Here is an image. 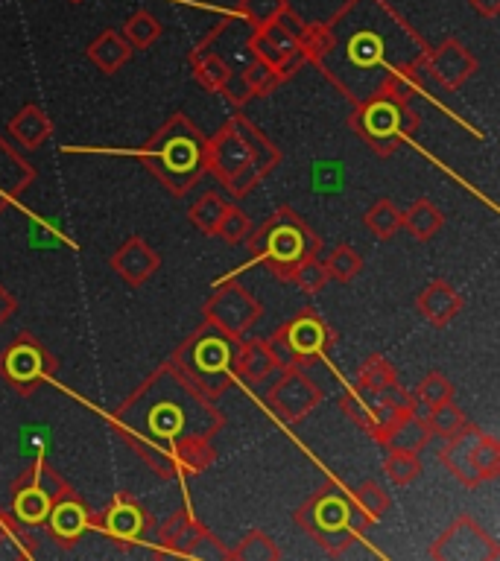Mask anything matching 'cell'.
Listing matches in <instances>:
<instances>
[{"label":"cell","mask_w":500,"mask_h":561,"mask_svg":"<svg viewBox=\"0 0 500 561\" xmlns=\"http://www.w3.org/2000/svg\"><path fill=\"white\" fill-rule=\"evenodd\" d=\"M223 412L173 360L150 374L115 412V433L155 477L173 480V453L193 436H217Z\"/></svg>","instance_id":"obj_1"},{"label":"cell","mask_w":500,"mask_h":561,"mask_svg":"<svg viewBox=\"0 0 500 561\" xmlns=\"http://www.w3.org/2000/svg\"><path fill=\"white\" fill-rule=\"evenodd\" d=\"M281 164V150L249 120L231 117L205 141V170L231 196H249Z\"/></svg>","instance_id":"obj_2"},{"label":"cell","mask_w":500,"mask_h":561,"mask_svg":"<svg viewBox=\"0 0 500 561\" xmlns=\"http://www.w3.org/2000/svg\"><path fill=\"white\" fill-rule=\"evenodd\" d=\"M205 141L188 114L173 112L147 138L138 158L173 196H185L205 176Z\"/></svg>","instance_id":"obj_3"},{"label":"cell","mask_w":500,"mask_h":561,"mask_svg":"<svg viewBox=\"0 0 500 561\" xmlns=\"http://www.w3.org/2000/svg\"><path fill=\"white\" fill-rule=\"evenodd\" d=\"M240 342L223 337L217 328H211L208 322L193 331L191 337L179 345V351L170 357L182 372L188 374L193 386H199L208 398H220L234 380V369H231V360H234V351H237Z\"/></svg>","instance_id":"obj_4"},{"label":"cell","mask_w":500,"mask_h":561,"mask_svg":"<svg viewBox=\"0 0 500 561\" xmlns=\"http://www.w3.org/2000/svg\"><path fill=\"white\" fill-rule=\"evenodd\" d=\"M252 258L267 263L275 275L299 261L302 255L319 252V237L293 208H278L246 237Z\"/></svg>","instance_id":"obj_5"},{"label":"cell","mask_w":500,"mask_h":561,"mask_svg":"<svg viewBox=\"0 0 500 561\" xmlns=\"http://www.w3.org/2000/svg\"><path fill=\"white\" fill-rule=\"evenodd\" d=\"M351 129L378 155H389L398 150L401 138H413L419 132V114L410 109V103L372 94L354 106Z\"/></svg>","instance_id":"obj_6"},{"label":"cell","mask_w":500,"mask_h":561,"mask_svg":"<svg viewBox=\"0 0 500 561\" xmlns=\"http://www.w3.org/2000/svg\"><path fill=\"white\" fill-rule=\"evenodd\" d=\"M439 459L462 486L477 488L500 474V442L468 424L460 436L445 439V445L439 448Z\"/></svg>","instance_id":"obj_7"},{"label":"cell","mask_w":500,"mask_h":561,"mask_svg":"<svg viewBox=\"0 0 500 561\" xmlns=\"http://www.w3.org/2000/svg\"><path fill=\"white\" fill-rule=\"evenodd\" d=\"M74 488L68 486V480L62 474H56L41 456H36L12 483V515L27 526H39L47 521L50 509L71 497Z\"/></svg>","instance_id":"obj_8"},{"label":"cell","mask_w":500,"mask_h":561,"mask_svg":"<svg viewBox=\"0 0 500 561\" xmlns=\"http://www.w3.org/2000/svg\"><path fill=\"white\" fill-rule=\"evenodd\" d=\"M59 369L56 357L33 334L15 337L0 351V377L21 395H33Z\"/></svg>","instance_id":"obj_9"},{"label":"cell","mask_w":500,"mask_h":561,"mask_svg":"<svg viewBox=\"0 0 500 561\" xmlns=\"http://www.w3.org/2000/svg\"><path fill=\"white\" fill-rule=\"evenodd\" d=\"M205 322L217 328L223 337L243 342V334L252 331V325L261 319V304L258 299L243 290L240 284H223L217 293L205 301Z\"/></svg>","instance_id":"obj_10"},{"label":"cell","mask_w":500,"mask_h":561,"mask_svg":"<svg viewBox=\"0 0 500 561\" xmlns=\"http://www.w3.org/2000/svg\"><path fill=\"white\" fill-rule=\"evenodd\" d=\"M430 559L436 561H498V541L477 524L471 515H460L448 526L436 544L430 547Z\"/></svg>","instance_id":"obj_11"},{"label":"cell","mask_w":500,"mask_h":561,"mask_svg":"<svg viewBox=\"0 0 500 561\" xmlns=\"http://www.w3.org/2000/svg\"><path fill=\"white\" fill-rule=\"evenodd\" d=\"M267 404L281 421L296 424L322 404V389L313 377H308V369H287L278 372V380L267 392Z\"/></svg>","instance_id":"obj_12"},{"label":"cell","mask_w":500,"mask_h":561,"mask_svg":"<svg viewBox=\"0 0 500 561\" xmlns=\"http://www.w3.org/2000/svg\"><path fill=\"white\" fill-rule=\"evenodd\" d=\"M424 65L427 76L436 79L445 91H457L477 74V59L460 38H445L442 44L424 50Z\"/></svg>","instance_id":"obj_13"},{"label":"cell","mask_w":500,"mask_h":561,"mask_svg":"<svg viewBox=\"0 0 500 561\" xmlns=\"http://www.w3.org/2000/svg\"><path fill=\"white\" fill-rule=\"evenodd\" d=\"M293 521H296V526H302L308 535H313L316 541H322L325 535H331L343 526H351L348 524V497H343L331 486L322 488L296 509Z\"/></svg>","instance_id":"obj_14"},{"label":"cell","mask_w":500,"mask_h":561,"mask_svg":"<svg viewBox=\"0 0 500 561\" xmlns=\"http://www.w3.org/2000/svg\"><path fill=\"white\" fill-rule=\"evenodd\" d=\"M284 331H287V339H290V345H293V351L299 354V363H302V369H308L313 366L334 342V331L313 313V310H305V313H299L293 322H287L284 325Z\"/></svg>","instance_id":"obj_15"},{"label":"cell","mask_w":500,"mask_h":561,"mask_svg":"<svg viewBox=\"0 0 500 561\" xmlns=\"http://www.w3.org/2000/svg\"><path fill=\"white\" fill-rule=\"evenodd\" d=\"M161 266V255L144 237H129L115 255H112V269L129 284V287H141L153 278Z\"/></svg>","instance_id":"obj_16"},{"label":"cell","mask_w":500,"mask_h":561,"mask_svg":"<svg viewBox=\"0 0 500 561\" xmlns=\"http://www.w3.org/2000/svg\"><path fill=\"white\" fill-rule=\"evenodd\" d=\"M103 529L117 541H135L147 529V512H144V506L135 497L120 491V494H115V500L109 503L106 515H103Z\"/></svg>","instance_id":"obj_17"},{"label":"cell","mask_w":500,"mask_h":561,"mask_svg":"<svg viewBox=\"0 0 500 561\" xmlns=\"http://www.w3.org/2000/svg\"><path fill=\"white\" fill-rule=\"evenodd\" d=\"M430 439H433V433L427 427L424 412H410V415L392 418L378 436V442L386 450H410V453H422L430 445Z\"/></svg>","instance_id":"obj_18"},{"label":"cell","mask_w":500,"mask_h":561,"mask_svg":"<svg viewBox=\"0 0 500 561\" xmlns=\"http://www.w3.org/2000/svg\"><path fill=\"white\" fill-rule=\"evenodd\" d=\"M36 182V170L30 167V161H24L18 152L12 150L3 138H0V214L27 193V187Z\"/></svg>","instance_id":"obj_19"},{"label":"cell","mask_w":500,"mask_h":561,"mask_svg":"<svg viewBox=\"0 0 500 561\" xmlns=\"http://www.w3.org/2000/svg\"><path fill=\"white\" fill-rule=\"evenodd\" d=\"M416 307H419L422 319H427L430 325L445 328L462 313V296L454 290V284H448V281H430L419 293Z\"/></svg>","instance_id":"obj_20"},{"label":"cell","mask_w":500,"mask_h":561,"mask_svg":"<svg viewBox=\"0 0 500 561\" xmlns=\"http://www.w3.org/2000/svg\"><path fill=\"white\" fill-rule=\"evenodd\" d=\"M44 524L50 526V532H53L56 541L74 544V541H79V535L88 529V524H91V515H88V509L82 506V500H79L77 494H71V497L59 500L50 509V515H47Z\"/></svg>","instance_id":"obj_21"},{"label":"cell","mask_w":500,"mask_h":561,"mask_svg":"<svg viewBox=\"0 0 500 561\" xmlns=\"http://www.w3.org/2000/svg\"><path fill=\"white\" fill-rule=\"evenodd\" d=\"M193 65V79L205 88V91H226V85L231 82V68L229 62L202 38V44H196L191 53Z\"/></svg>","instance_id":"obj_22"},{"label":"cell","mask_w":500,"mask_h":561,"mask_svg":"<svg viewBox=\"0 0 500 561\" xmlns=\"http://www.w3.org/2000/svg\"><path fill=\"white\" fill-rule=\"evenodd\" d=\"M231 369H234V377H243L246 383H261L264 377L278 374L264 339H255V342H246V345L240 342L237 351H234Z\"/></svg>","instance_id":"obj_23"},{"label":"cell","mask_w":500,"mask_h":561,"mask_svg":"<svg viewBox=\"0 0 500 561\" xmlns=\"http://www.w3.org/2000/svg\"><path fill=\"white\" fill-rule=\"evenodd\" d=\"M9 135L27 150H39V147H44V141L53 135V123L39 106L30 103V106H24L21 112L9 120Z\"/></svg>","instance_id":"obj_24"},{"label":"cell","mask_w":500,"mask_h":561,"mask_svg":"<svg viewBox=\"0 0 500 561\" xmlns=\"http://www.w3.org/2000/svg\"><path fill=\"white\" fill-rule=\"evenodd\" d=\"M129 56H132V47L126 44V38L120 36L117 30H103L88 44V59L103 74H117L129 62Z\"/></svg>","instance_id":"obj_25"},{"label":"cell","mask_w":500,"mask_h":561,"mask_svg":"<svg viewBox=\"0 0 500 561\" xmlns=\"http://www.w3.org/2000/svg\"><path fill=\"white\" fill-rule=\"evenodd\" d=\"M445 225V214L439 211V205H433L430 199H416L404 214H401V228L410 231V237H416L419 243L433 240Z\"/></svg>","instance_id":"obj_26"},{"label":"cell","mask_w":500,"mask_h":561,"mask_svg":"<svg viewBox=\"0 0 500 561\" xmlns=\"http://www.w3.org/2000/svg\"><path fill=\"white\" fill-rule=\"evenodd\" d=\"M278 278H281V281H293L299 290H305V293H310V296L322 293V290L331 284L328 269H325V263H322V258H319V252L302 255L293 266H287Z\"/></svg>","instance_id":"obj_27"},{"label":"cell","mask_w":500,"mask_h":561,"mask_svg":"<svg viewBox=\"0 0 500 561\" xmlns=\"http://www.w3.org/2000/svg\"><path fill=\"white\" fill-rule=\"evenodd\" d=\"M173 459H176V474H185V477L202 474V471H208V468L214 465V459H217L214 439H211V436H193V439L182 442V445L176 448Z\"/></svg>","instance_id":"obj_28"},{"label":"cell","mask_w":500,"mask_h":561,"mask_svg":"<svg viewBox=\"0 0 500 561\" xmlns=\"http://www.w3.org/2000/svg\"><path fill=\"white\" fill-rule=\"evenodd\" d=\"M173 553H182L188 559H229V550L196 521H191L188 529L182 532V538L176 541Z\"/></svg>","instance_id":"obj_29"},{"label":"cell","mask_w":500,"mask_h":561,"mask_svg":"<svg viewBox=\"0 0 500 561\" xmlns=\"http://www.w3.org/2000/svg\"><path fill=\"white\" fill-rule=\"evenodd\" d=\"M161 33H164V27H161V21L155 18L150 9H138L135 15H129L123 30H120V36L126 38V44L132 50H150L155 41L161 38Z\"/></svg>","instance_id":"obj_30"},{"label":"cell","mask_w":500,"mask_h":561,"mask_svg":"<svg viewBox=\"0 0 500 561\" xmlns=\"http://www.w3.org/2000/svg\"><path fill=\"white\" fill-rule=\"evenodd\" d=\"M424 418H427L430 433L439 436V439H454V436H460L462 430L468 427V418H465V412L454 404V398H448V401L430 407V410L424 412Z\"/></svg>","instance_id":"obj_31"},{"label":"cell","mask_w":500,"mask_h":561,"mask_svg":"<svg viewBox=\"0 0 500 561\" xmlns=\"http://www.w3.org/2000/svg\"><path fill=\"white\" fill-rule=\"evenodd\" d=\"M401 208L392 199H378L366 208L363 214V225L378 237V240H392L401 231Z\"/></svg>","instance_id":"obj_32"},{"label":"cell","mask_w":500,"mask_h":561,"mask_svg":"<svg viewBox=\"0 0 500 561\" xmlns=\"http://www.w3.org/2000/svg\"><path fill=\"white\" fill-rule=\"evenodd\" d=\"M340 410L346 412L348 418L360 427V430H366L369 436H381V430H384V421L375 415V410H372V404H369V398H366V392L357 386V389H351V392H346L343 398H340Z\"/></svg>","instance_id":"obj_33"},{"label":"cell","mask_w":500,"mask_h":561,"mask_svg":"<svg viewBox=\"0 0 500 561\" xmlns=\"http://www.w3.org/2000/svg\"><path fill=\"white\" fill-rule=\"evenodd\" d=\"M348 500H351V506L366 518V524L369 526L378 524V518H384L386 512H389V494H386L384 488L378 486L375 480L360 483Z\"/></svg>","instance_id":"obj_34"},{"label":"cell","mask_w":500,"mask_h":561,"mask_svg":"<svg viewBox=\"0 0 500 561\" xmlns=\"http://www.w3.org/2000/svg\"><path fill=\"white\" fill-rule=\"evenodd\" d=\"M322 263H325V269H328V278L337 281V284H351V281L363 272V255L354 252L348 243L334 246V249L322 258Z\"/></svg>","instance_id":"obj_35"},{"label":"cell","mask_w":500,"mask_h":561,"mask_svg":"<svg viewBox=\"0 0 500 561\" xmlns=\"http://www.w3.org/2000/svg\"><path fill=\"white\" fill-rule=\"evenodd\" d=\"M229 559H237V561H278L281 559V550L275 547V541H272L267 532H261V529H252V532H246L243 538H240V544L229 550Z\"/></svg>","instance_id":"obj_36"},{"label":"cell","mask_w":500,"mask_h":561,"mask_svg":"<svg viewBox=\"0 0 500 561\" xmlns=\"http://www.w3.org/2000/svg\"><path fill=\"white\" fill-rule=\"evenodd\" d=\"M398 383V374H395V366L386 360L384 354H369L360 369H357V386L366 389V392H378V389H386Z\"/></svg>","instance_id":"obj_37"},{"label":"cell","mask_w":500,"mask_h":561,"mask_svg":"<svg viewBox=\"0 0 500 561\" xmlns=\"http://www.w3.org/2000/svg\"><path fill=\"white\" fill-rule=\"evenodd\" d=\"M384 471L395 486H410L422 477V459L410 450H386Z\"/></svg>","instance_id":"obj_38"},{"label":"cell","mask_w":500,"mask_h":561,"mask_svg":"<svg viewBox=\"0 0 500 561\" xmlns=\"http://www.w3.org/2000/svg\"><path fill=\"white\" fill-rule=\"evenodd\" d=\"M226 205H229V202H223L220 193H205V196H199L191 205V211H188L191 225L193 228H199L202 234L214 237V234H217V225L223 220Z\"/></svg>","instance_id":"obj_39"},{"label":"cell","mask_w":500,"mask_h":561,"mask_svg":"<svg viewBox=\"0 0 500 561\" xmlns=\"http://www.w3.org/2000/svg\"><path fill=\"white\" fill-rule=\"evenodd\" d=\"M240 82L246 85V91H249L252 97H264V94H270L272 88H278L284 79H281L278 71L270 68L267 62H261V59L252 56V62L246 65V71L240 76Z\"/></svg>","instance_id":"obj_40"},{"label":"cell","mask_w":500,"mask_h":561,"mask_svg":"<svg viewBox=\"0 0 500 561\" xmlns=\"http://www.w3.org/2000/svg\"><path fill=\"white\" fill-rule=\"evenodd\" d=\"M290 3L287 0H240L237 3V12L243 15V21L249 27H264L272 24L281 12H287Z\"/></svg>","instance_id":"obj_41"},{"label":"cell","mask_w":500,"mask_h":561,"mask_svg":"<svg viewBox=\"0 0 500 561\" xmlns=\"http://www.w3.org/2000/svg\"><path fill=\"white\" fill-rule=\"evenodd\" d=\"M413 395H416V401L422 404L424 410H430V407H436V404L454 398V383L442 372H427L422 377V383L416 386Z\"/></svg>","instance_id":"obj_42"},{"label":"cell","mask_w":500,"mask_h":561,"mask_svg":"<svg viewBox=\"0 0 500 561\" xmlns=\"http://www.w3.org/2000/svg\"><path fill=\"white\" fill-rule=\"evenodd\" d=\"M249 231H252L249 217H246L237 205H226L223 220L217 225V234H214V237H223V243H229V246H240V243L249 237Z\"/></svg>","instance_id":"obj_43"},{"label":"cell","mask_w":500,"mask_h":561,"mask_svg":"<svg viewBox=\"0 0 500 561\" xmlns=\"http://www.w3.org/2000/svg\"><path fill=\"white\" fill-rule=\"evenodd\" d=\"M267 342V351H270L272 363H275V369L278 372H287V369H302V363H299V354L293 351V345H290V339H287V331L284 328H278L270 339H264Z\"/></svg>","instance_id":"obj_44"},{"label":"cell","mask_w":500,"mask_h":561,"mask_svg":"<svg viewBox=\"0 0 500 561\" xmlns=\"http://www.w3.org/2000/svg\"><path fill=\"white\" fill-rule=\"evenodd\" d=\"M191 512L188 509H179V512H173L170 518H164V524L158 526V541L167 547V550H173L176 547V541L182 538V532L188 529L191 524Z\"/></svg>","instance_id":"obj_45"},{"label":"cell","mask_w":500,"mask_h":561,"mask_svg":"<svg viewBox=\"0 0 500 561\" xmlns=\"http://www.w3.org/2000/svg\"><path fill=\"white\" fill-rule=\"evenodd\" d=\"M471 9L483 18H498L500 15V0H468Z\"/></svg>","instance_id":"obj_46"},{"label":"cell","mask_w":500,"mask_h":561,"mask_svg":"<svg viewBox=\"0 0 500 561\" xmlns=\"http://www.w3.org/2000/svg\"><path fill=\"white\" fill-rule=\"evenodd\" d=\"M15 310H18V301H15V296H12L9 290H3V287H0V325H3V322H6V319L15 313Z\"/></svg>","instance_id":"obj_47"}]
</instances>
